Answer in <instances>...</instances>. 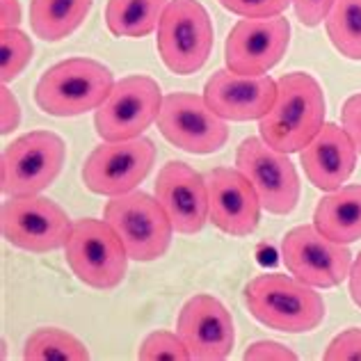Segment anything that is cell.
Here are the masks:
<instances>
[{
    "label": "cell",
    "instance_id": "6da1fadb",
    "mask_svg": "<svg viewBox=\"0 0 361 361\" xmlns=\"http://www.w3.org/2000/svg\"><path fill=\"white\" fill-rule=\"evenodd\" d=\"M325 126V94L311 73L293 71L277 80V99L263 119L261 137L281 154H298Z\"/></svg>",
    "mask_w": 361,
    "mask_h": 361
},
{
    "label": "cell",
    "instance_id": "7a4b0ae2",
    "mask_svg": "<svg viewBox=\"0 0 361 361\" xmlns=\"http://www.w3.org/2000/svg\"><path fill=\"white\" fill-rule=\"evenodd\" d=\"M245 304L265 327L302 334L316 329L325 318V302L313 286L288 274H259L245 286Z\"/></svg>",
    "mask_w": 361,
    "mask_h": 361
},
{
    "label": "cell",
    "instance_id": "3957f363",
    "mask_svg": "<svg viewBox=\"0 0 361 361\" xmlns=\"http://www.w3.org/2000/svg\"><path fill=\"white\" fill-rule=\"evenodd\" d=\"M112 87L115 80L106 64L90 58H71L42 75L35 87V101L46 115L78 117L99 110Z\"/></svg>",
    "mask_w": 361,
    "mask_h": 361
},
{
    "label": "cell",
    "instance_id": "277c9868",
    "mask_svg": "<svg viewBox=\"0 0 361 361\" xmlns=\"http://www.w3.org/2000/svg\"><path fill=\"white\" fill-rule=\"evenodd\" d=\"M103 220L117 231L133 261H158L172 245V220L158 199L147 192L133 190L126 195L110 197Z\"/></svg>",
    "mask_w": 361,
    "mask_h": 361
},
{
    "label": "cell",
    "instance_id": "5b68a950",
    "mask_svg": "<svg viewBox=\"0 0 361 361\" xmlns=\"http://www.w3.org/2000/svg\"><path fill=\"white\" fill-rule=\"evenodd\" d=\"M213 21L199 0H169L158 23L160 60L176 75L197 73L213 51Z\"/></svg>",
    "mask_w": 361,
    "mask_h": 361
},
{
    "label": "cell",
    "instance_id": "8992f818",
    "mask_svg": "<svg viewBox=\"0 0 361 361\" xmlns=\"http://www.w3.org/2000/svg\"><path fill=\"white\" fill-rule=\"evenodd\" d=\"M66 160L64 140L53 130L25 133L7 145L0 160V190L7 197L39 195L60 176Z\"/></svg>",
    "mask_w": 361,
    "mask_h": 361
},
{
    "label": "cell",
    "instance_id": "52a82bcc",
    "mask_svg": "<svg viewBox=\"0 0 361 361\" xmlns=\"http://www.w3.org/2000/svg\"><path fill=\"white\" fill-rule=\"evenodd\" d=\"M64 256L75 277L99 290L119 286L130 259L117 231L106 220L94 217L73 224L71 238L64 245Z\"/></svg>",
    "mask_w": 361,
    "mask_h": 361
},
{
    "label": "cell",
    "instance_id": "ba28073f",
    "mask_svg": "<svg viewBox=\"0 0 361 361\" xmlns=\"http://www.w3.org/2000/svg\"><path fill=\"white\" fill-rule=\"evenodd\" d=\"M163 90L149 75H126L115 82L110 97L97 110L94 126L103 142L142 137L163 108Z\"/></svg>",
    "mask_w": 361,
    "mask_h": 361
},
{
    "label": "cell",
    "instance_id": "9c48e42d",
    "mask_svg": "<svg viewBox=\"0 0 361 361\" xmlns=\"http://www.w3.org/2000/svg\"><path fill=\"white\" fill-rule=\"evenodd\" d=\"M0 226L7 243L35 254L60 250L73 231L64 208L39 195L9 197L0 208Z\"/></svg>",
    "mask_w": 361,
    "mask_h": 361
},
{
    "label": "cell",
    "instance_id": "30bf717a",
    "mask_svg": "<svg viewBox=\"0 0 361 361\" xmlns=\"http://www.w3.org/2000/svg\"><path fill=\"white\" fill-rule=\"evenodd\" d=\"M156 163V147L147 137L103 142L82 165V183L94 195L119 197L133 192Z\"/></svg>",
    "mask_w": 361,
    "mask_h": 361
},
{
    "label": "cell",
    "instance_id": "8fae6325",
    "mask_svg": "<svg viewBox=\"0 0 361 361\" xmlns=\"http://www.w3.org/2000/svg\"><path fill=\"white\" fill-rule=\"evenodd\" d=\"M235 167L250 178L261 206L272 215H288L300 202V176L288 154L263 137H247L235 151Z\"/></svg>",
    "mask_w": 361,
    "mask_h": 361
},
{
    "label": "cell",
    "instance_id": "7c38bea8",
    "mask_svg": "<svg viewBox=\"0 0 361 361\" xmlns=\"http://www.w3.org/2000/svg\"><path fill=\"white\" fill-rule=\"evenodd\" d=\"M281 256L288 272L313 288H334L353 270V252L322 235L313 224L290 229L281 240Z\"/></svg>",
    "mask_w": 361,
    "mask_h": 361
},
{
    "label": "cell",
    "instance_id": "4fadbf2b",
    "mask_svg": "<svg viewBox=\"0 0 361 361\" xmlns=\"http://www.w3.org/2000/svg\"><path fill=\"white\" fill-rule=\"evenodd\" d=\"M156 121L165 140L188 154H215L229 140V128L224 119L215 115L208 108L206 99L197 94H167Z\"/></svg>",
    "mask_w": 361,
    "mask_h": 361
},
{
    "label": "cell",
    "instance_id": "5bb4252c",
    "mask_svg": "<svg viewBox=\"0 0 361 361\" xmlns=\"http://www.w3.org/2000/svg\"><path fill=\"white\" fill-rule=\"evenodd\" d=\"M290 23L283 16L240 18L224 44L226 69L240 75H268L286 55Z\"/></svg>",
    "mask_w": 361,
    "mask_h": 361
},
{
    "label": "cell",
    "instance_id": "9a60e30c",
    "mask_svg": "<svg viewBox=\"0 0 361 361\" xmlns=\"http://www.w3.org/2000/svg\"><path fill=\"white\" fill-rule=\"evenodd\" d=\"M208 220L217 229L245 238L256 231L261 220V199L238 167H215L206 176Z\"/></svg>",
    "mask_w": 361,
    "mask_h": 361
},
{
    "label": "cell",
    "instance_id": "2e32d148",
    "mask_svg": "<svg viewBox=\"0 0 361 361\" xmlns=\"http://www.w3.org/2000/svg\"><path fill=\"white\" fill-rule=\"evenodd\" d=\"M176 334L197 361H220L231 355L235 343L233 318L213 295L190 298L178 313Z\"/></svg>",
    "mask_w": 361,
    "mask_h": 361
},
{
    "label": "cell",
    "instance_id": "e0dca14e",
    "mask_svg": "<svg viewBox=\"0 0 361 361\" xmlns=\"http://www.w3.org/2000/svg\"><path fill=\"white\" fill-rule=\"evenodd\" d=\"M204 99L222 119H263L277 99V80L270 75H240L231 69H220L206 80Z\"/></svg>",
    "mask_w": 361,
    "mask_h": 361
},
{
    "label": "cell",
    "instance_id": "ac0fdd59",
    "mask_svg": "<svg viewBox=\"0 0 361 361\" xmlns=\"http://www.w3.org/2000/svg\"><path fill=\"white\" fill-rule=\"evenodd\" d=\"M156 199L169 215L176 233H199L208 222L206 178L180 160H169L158 172Z\"/></svg>",
    "mask_w": 361,
    "mask_h": 361
},
{
    "label": "cell",
    "instance_id": "d6986e66",
    "mask_svg": "<svg viewBox=\"0 0 361 361\" xmlns=\"http://www.w3.org/2000/svg\"><path fill=\"white\" fill-rule=\"evenodd\" d=\"M357 154L359 151L345 128L338 123H325L318 135L300 151V163L313 185L334 192L353 176Z\"/></svg>",
    "mask_w": 361,
    "mask_h": 361
},
{
    "label": "cell",
    "instance_id": "ffe728a7",
    "mask_svg": "<svg viewBox=\"0 0 361 361\" xmlns=\"http://www.w3.org/2000/svg\"><path fill=\"white\" fill-rule=\"evenodd\" d=\"M313 226L329 240L350 245L361 238V185H343L322 197Z\"/></svg>",
    "mask_w": 361,
    "mask_h": 361
},
{
    "label": "cell",
    "instance_id": "44dd1931",
    "mask_svg": "<svg viewBox=\"0 0 361 361\" xmlns=\"http://www.w3.org/2000/svg\"><path fill=\"white\" fill-rule=\"evenodd\" d=\"M94 0H32L30 27L44 42H62L78 30Z\"/></svg>",
    "mask_w": 361,
    "mask_h": 361
},
{
    "label": "cell",
    "instance_id": "7402d4cb",
    "mask_svg": "<svg viewBox=\"0 0 361 361\" xmlns=\"http://www.w3.org/2000/svg\"><path fill=\"white\" fill-rule=\"evenodd\" d=\"M169 0H108L106 25L115 37H140L151 35L158 27Z\"/></svg>",
    "mask_w": 361,
    "mask_h": 361
},
{
    "label": "cell",
    "instance_id": "603a6c76",
    "mask_svg": "<svg viewBox=\"0 0 361 361\" xmlns=\"http://www.w3.org/2000/svg\"><path fill=\"white\" fill-rule=\"evenodd\" d=\"M23 359L27 361H85L90 350L80 338L58 327L37 329L27 336L23 348Z\"/></svg>",
    "mask_w": 361,
    "mask_h": 361
},
{
    "label": "cell",
    "instance_id": "cb8c5ba5",
    "mask_svg": "<svg viewBox=\"0 0 361 361\" xmlns=\"http://www.w3.org/2000/svg\"><path fill=\"white\" fill-rule=\"evenodd\" d=\"M325 23L334 49L348 60H361V0H334Z\"/></svg>",
    "mask_w": 361,
    "mask_h": 361
},
{
    "label": "cell",
    "instance_id": "d4e9b609",
    "mask_svg": "<svg viewBox=\"0 0 361 361\" xmlns=\"http://www.w3.org/2000/svg\"><path fill=\"white\" fill-rule=\"evenodd\" d=\"M32 42L18 27L14 30H0V80L7 85L21 75L32 58Z\"/></svg>",
    "mask_w": 361,
    "mask_h": 361
},
{
    "label": "cell",
    "instance_id": "484cf974",
    "mask_svg": "<svg viewBox=\"0 0 361 361\" xmlns=\"http://www.w3.org/2000/svg\"><path fill=\"white\" fill-rule=\"evenodd\" d=\"M137 359L142 361H188L192 359L183 338L174 331H151L140 343Z\"/></svg>",
    "mask_w": 361,
    "mask_h": 361
},
{
    "label": "cell",
    "instance_id": "4316f807",
    "mask_svg": "<svg viewBox=\"0 0 361 361\" xmlns=\"http://www.w3.org/2000/svg\"><path fill=\"white\" fill-rule=\"evenodd\" d=\"M293 0H220L224 9L231 14H238L243 18H270L281 16Z\"/></svg>",
    "mask_w": 361,
    "mask_h": 361
},
{
    "label": "cell",
    "instance_id": "83f0119b",
    "mask_svg": "<svg viewBox=\"0 0 361 361\" xmlns=\"http://www.w3.org/2000/svg\"><path fill=\"white\" fill-rule=\"evenodd\" d=\"M327 361H361V329H345L327 345Z\"/></svg>",
    "mask_w": 361,
    "mask_h": 361
},
{
    "label": "cell",
    "instance_id": "f1b7e54d",
    "mask_svg": "<svg viewBox=\"0 0 361 361\" xmlns=\"http://www.w3.org/2000/svg\"><path fill=\"white\" fill-rule=\"evenodd\" d=\"M245 359L252 361H295L298 355L290 348L277 343V341H256L245 350Z\"/></svg>",
    "mask_w": 361,
    "mask_h": 361
},
{
    "label": "cell",
    "instance_id": "f546056e",
    "mask_svg": "<svg viewBox=\"0 0 361 361\" xmlns=\"http://www.w3.org/2000/svg\"><path fill=\"white\" fill-rule=\"evenodd\" d=\"M331 5H334V0H293L295 16L307 27H316L325 21Z\"/></svg>",
    "mask_w": 361,
    "mask_h": 361
},
{
    "label": "cell",
    "instance_id": "4dcf8cb0",
    "mask_svg": "<svg viewBox=\"0 0 361 361\" xmlns=\"http://www.w3.org/2000/svg\"><path fill=\"white\" fill-rule=\"evenodd\" d=\"M341 121H343V128L350 135V140L355 142L357 151L361 154V94H355L343 103V110H341Z\"/></svg>",
    "mask_w": 361,
    "mask_h": 361
},
{
    "label": "cell",
    "instance_id": "1f68e13d",
    "mask_svg": "<svg viewBox=\"0 0 361 361\" xmlns=\"http://www.w3.org/2000/svg\"><path fill=\"white\" fill-rule=\"evenodd\" d=\"M18 123H21V106H18L14 94L3 85L0 87V133L9 135L18 128Z\"/></svg>",
    "mask_w": 361,
    "mask_h": 361
},
{
    "label": "cell",
    "instance_id": "d6a6232c",
    "mask_svg": "<svg viewBox=\"0 0 361 361\" xmlns=\"http://www.w3.org/2000/svg\"><path fill=\"white\" fill-rule=\"evenodd\" d=\"M21 23L18 0H0V30H14Z\"/></svg>",
    "mask_w": 361,
    "mask_h": 361
},
{
    "label": "cell",
    "instance_id": "836d02e7",
    "mask_svg": "<svg viewBox=\"0 0 361 361\" xmlns=\"http://www.w3.org/2000/svg\"><path fill=\"white\" fill-rule=\"evenodd\" d=\"M350 298L361 309V254L353 263V270H350Z\"/></svg>",
    "mask_w": 361,
    "mask_h": 361
}]
</instances>
